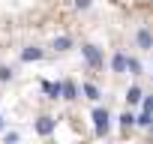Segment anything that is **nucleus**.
Returning <instances> with one entry per match:
<instances>
[{
  "mask_svg": "<svg viewBox=\"0 0 153 144\" xmlns=\"http://www.w3.org/2000/svg\"><path fill=\"white\" fill-rule=\"evenodd\" d=\"M93 120H96V132H99V135H105V129H108V120H105V111H96V114H93Z\"/></svg>",
  "mask_w": 153,
  "mask_h": 144,
  "instance_id": "1",
  "label": "nucleus"
},
{
  "mask_svg": "<svg viewBox=\"0 0 153 144\" xmlns=\"http://www.w3.org/2000/svg\"><path fill=\"white\" fill-rule=\"evenodd\" d=\"M84 93H87V96H90V99H99V90H96V87H93V84H84Z\"/></svg>",
  "mask_w": 153,
  "mask_h": 144,
  "instance_id": "2",
  "label": "nucleus"
},
{
  "mask_svg": "<svg viewBox=\"0 0 153 144\" xmlns=\"http://www.w3.org/2000/svg\"><path fill=\"white\" fill-rule=\"evenodd\" d=\"M138 42L147 48V45H150V33H147V30H144V33H138Z\"/></svg>",
  "mask_w": 153,
  "mask_h": 144,
  "instance_id": "3",
  "label": "nucleus"
},
{
  "mask_svg": "<svg viewBox=\"0 0 153 144\" xmlns=\"http://www.w3.org/2000/svg\"><path fill=\"white\" fill-rule=\"evenodd\" d=\"M138 99H141V90L132 87V90H129V102H138Z\"/></svg>",
  "mask_w": 153,
  "mask_h": 144,
  "instance_id": "4",
  "label": "nucleus"
},
{
  "mask_svg": "<svg viewBox=\"0 0 153 144\" xmlns=\"http://www.w3.org/2000/svg\"><path fill=\"white\" fill-rule=\"evenodd\" d=\"M144 111H153V96H147V99H144Z\"/></svg>",
  "mask_w": 153,
  "mask_h": 144,
  "instance_id": "5",
  "label": "nucleus"
}]
</instances>
